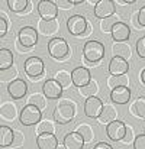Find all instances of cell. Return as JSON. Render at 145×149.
<instances>
[{"label": "cell", "mask_w": 145, "mask_h": 149, "mask_svg": "<svg viewBox=\"0 0 145 149\" xmlns=\"http://www.w3.org/2000/svg\"><path fill=\"white\" fill-rule=\"evenodd\" d=\"M74 119V106L68 100L60 101L54 109V122L58 125H68Z\"/></svg>", "instance_id": "obj_1"}, {"label": "cell", "mask_w": 145, "mask_h": 149, "mask_svg": "<svg viewBox=\"0 0 145 149\" xmlns=\"http://www.w3.org/2000/svg\"><path fill=\"white\" fill-rule=\"evenodd\" d=\"M83 55L89 62H99L104 56V45L100 41H87L83 47Z\"/></svg>", "instance_id": "obj_2"}, {"label": "cell", "mask_w": 145, "mask_h": 149, "mask_svg": "<svg viewBox=\"0 0 145 149\" xmlns=\"http://www.w3.org/2000/svg\"><path fill=\"white\" fill-rule=\"evenodd\" d=\"M42 119V113L38 107L35 106H31V104H26L20 113H19V120L23 126H34V125H38Z\"/></svg>", "instance_id": "obj_3"}, {"label": "cell", "mask_w": 145, "mask_h": 149, "mask_svg": "<svg viewBox=\"0 0 145 149\" xmlns=\"http://www.w3.org/2000/svg\"><path fill=\"white\" fill-rule=\"evenodd\" d=\"M23 70L28 77H31L32 80H38V77H41L44 74L45 65L39 56H29L23 64Z\"/></svg>", "instance_id": "obj_4"}, {"label": "cell", "mask_w": 145, "mask_h": 149, "mask_svg": "<svg viewBox=\"0 0 145 149\" xmlns=\"http://www.w3.org/2000/svg\"><path fill=\"white\" fill-rule=\"evenodd\" d=\"M87 20L84 16L81 15H73L67 19V29L71 35L74 36H81V35H86V31H87Z\"/></svg>", "instance_id": "obj_5"}, {"label": "cell", "mask_w": 145, "mask_h": 149, "mask_svg": "<svg viewBox=\"0 0 145 149\" xmlns=\"http://www.w3.org/2000/svg\"><path fill=\"white\" fill-rule=\"evenodd\" d=\"M18 41L23 48H32L38 44V31L34 26H23L18 32Z\"/></svg>", "instance_id": "obj_6"}, {"label": "cell", "mask_w": 145, "mask_h": 149, "mask_svg": "<svg viewBox=\"0 0 145 149\" xmlns=\"http://www.w3.org/2000/svg\"><path fill=\"white\" fill-rule=\"evenodd\" d=\"M48 52L49 55L55 59H61L68 55L70 47L64 38H52L48 42Z\"/></svg>", "instance_id": "obj_7"}, {"label": "cell", "mask_w": 145, "mask_h": 149, "mask_svg": "<svg viewBox=\"0 0 145 149\" xmlns=\"http://www.w3.org/2000/svg\"><path fill=\"white\" fill-rule=\"evenodd\" d=\"M125 133H126V125L118 119L106 125V135L113 142H120L125 138Z\"/></svg>", "instance_id": "obj_8"}, {"label": "cell", "mask_w": 145, "mask_h": 149, "mask_svg": "<svg viewBox=\"0 0 145 149\" xmlns=\"http://www.w3.org/2000/svg\"><path fill=\"white\" fill-rule=\"evenodd\" d=\"M38 15L41 20H55L58 17V7L51 0H41L38 3Z\"/></svg>", "instance_id": "obj_9"}, {"label": "cell", "mask_w": 145, "mask_h": 149, "mask_svg": "<svg viewBox=\"0 0 145 149\" xmlns=\"http://www.w3.org/2000/svg\"><path fill=\"white\" fill-rule=\"evenodd\" d=\"M115 1L113 0H99L96 1L95 4V9H93V13L96 16L97 19H107L110 16L115 15Z\"/></svg>", "instance_id": "obj_10"}, {"label": "cell", "mask_w": 145, "mask_h": 149, "mask_svg": "<svg viewBox=\"0 0 145 149\" xmlns=\"http://www.w3.org/2000/svg\"><path fill=\"white\" fill-rule=\"evenodd\" d=\"M90 81H92V75H90V71H89L86 67H76V68L71 71V83H73L76 87L83 88V87H86Z\"/></svg>", "instance_id": "obj_11"}, {"label": "cell", "mask_w": 145, "mask_h": 149, "mask_svg": "<svg viewBox=\"0 0 145 149\" xmlns=\"http://www.w3.org/2000/svg\"><path fill=\"white\" fill-rule=\"evenodd\" d=\"M107 70H109V74L112 77H120V75H125L129 71V62L123 58L113 56L109 62Z\"/></svg>", "instance_id": "obj_12"}, {"label": "cell", "mask_w": 145, "mask_h": 149, "mask_svg": "<svg viewBox=\"0 0 145 149\" xmlns=\"http://www.w3.org/2000/svg\"><path fill=\"white\" fill-rule=\"evenodd\" d=\"M7 93L13 100H20L23 99L28 93V84L26 81H23L22 78H16L12 83H9L7 86Z\"/></svg>", "instance_id": "obj_13"}, {"label": "cell", "mask_w": 145, "mask_h": 149, "mask_svg": "<svg viewBox=\"0 0 145 149\" xmlns=\"http://www.w3.org/2000/svg\"><path fill=\"white\" fill-rule=\"evenodd\" d=\"M103 106H104L103 101L99 99V97H96V96L89 97V99H86V101H84V113L90 119H97L100 116L102 110H103Z\"/></svg>", "instance_id": "obj_14"}, {"label": "cell", "mask_w": 145, "mask_h": 149, "mask_svg": "<svg viewBox=\"0 0 145 149\" xmlns=\"http://www.w3.org/2000/svg\"><path fill=\"white\" fill-rule=\"evenodd\" d=\"M42 94L47 100H58L62 96V87L54 78H48L42 84Z\"/></svg>", "instance_id": "obj_15"}, {"label": "cell", "mask_w": 145, "mask_h": 149, "mask_svg": "<svg viewBox=\"0 0 145 149\" xmlns=\"http://www.w3.org/2000/svg\"><path fill=\"white\" fill-rule=\"evenodd\" d=\"M110 35H112V39L115 42H126L129 39V36H131V29H129V26L126 23L118 22L110 29Z\"/></svg>", "instance_id": "obj_16"}, {"label": "cell", "mask_w": 145, "mask_h": 149, "mask_svg": "<svg viewBox=\"0 0 145 149\" xmlns=\"http://www.w3.org/2000/svg\"><path fill=\"white\" fill-rule=\"evenodd\" d=\"M36 146L38 149H57L58 139L54 133H42L36 136Z\"/></svg>", "instance_id": "obj_17"}, {"label": "cell", "mask_w": 145, "mask_h": 149, "mask_svg": "<svg viewBox=\"0 0 145 149\" xmlns=\"http://www.w3.org/2000/svg\"><path fill=\"white\" fill-rule=\"evenodd\" d=\"M110 100L115 104H126L131 100L129 87H116L110 91Z\"/></svg>", "instance_id": "obj_18"}, {"label": "cell", "mask_w": 145, "mask_h": 149, "mask_svg": "<svg viewBox=\"0 0 145 149\" xmlns=\"http://www.w3.org/2000/svg\"><path fill=\"white\" fill-rule=\"evenodd\" d=\"M62 146L65 149H83L84 146V141L81 139V136L76 132H70L64 136L62 141Z\"/></svg>", "instance_id": "obj_19"}, {"label": "cell", "mask_w": 145, "mask_h": 149, "mask_svg": "<svg viewBox=\"0 0 145 149\" xmlns=\"http://www.w3.org/2000/svg\"><path fill=\"white\" fill-rule=\"evenodd\" d=\"M18 116V107L13 101H4L0 104V117L4 120H15Z\"/></svg>", "instance_id": "obj_20"}, {"label": "cell", "mask_w": 145, "mask_h": 149, "mask_svg": "<svg viewBox=\"0 0 145 149\" xmlns=\"http://www.w3.org/2000/svg\"><path fill=\"white\" fill-rule=\"evenodd\" d=\"M116 116H118L116 109H115L112 104H104V106H103V110H102V113H100V116L97 117V120H99L102 125H107V123L116 120Z\"/></svg>", "instance_id": "obj_21"}, {"label": "cell", "mask_w": 145, "mask_h": 149, "mask_svg": "<svg viewBox=\"0 0 145 149\" xmlns=\"http://www.w3.org/2000/svg\"><path fill=\"white\" fill-rule=\"evenodd\" d=\"M13 138H15V130H12V127L1 125L0 126V148H9L13 143Z\"/></svg>", "instance_id": "obj_22"}, {"label": "cell", "mask_w": 145, "mask_h": 149, "mask_svg": "<svg viewBox=\"0 0 145 149\" xmlns=\"http://www.w3.org/2000/svg\"><path fill=\"white\" fill-rule=\"evenodd\" d=\"M60 29V22L55 20H39L38 23V32L44 33V35H52Z\"/></svg>", "instance_id": "obj_23"}, {"label": "cell", "mask_w": 145, "mask_h": 149, "mask_svg": "<svg viewBox=\"0 0 145 149\" xmlns=\"http://www.w3.org/2000/svg\"><path fill=\"white\" fill-rule=\"evenodd\" d=\"M113 55L115 56H119V58H123V59H129L131 58V55H132V51H131V47H129V44H125V42H116L115 45H113Z\"/></svg>", "instance_id": "obj_24"}, {"label": "cell", "mask_w": 145, "mask_h": 149, "mask_svg": "<svg viewBox=\"0 0 145 149\" xmlns=\"http://www.w3.org/2000/svg\"><path fill=\"white\" fill-rule=\"evenodd\" d=\"M74 132H76V133H78V135L81 136V139L84 141V143H86V142H92V141L95 139L93 127H92L90 125H87V123H80Z\"/></svg>", "instance_id": "obj_25"}, {"label": "cell", "mask_w": 145, "mask_h": 149, "mask_svg": "<svg viewBox=\"0 0 145 149\" xmlns=\"http://www.w3.org/2000/svg\"><path fill=\"white\" fill-rule=\"evenodd\" d=\"M13 65V52L7 48H0V71Z\"/></svg>", "instance_id": "obj_26"}, {"label": "cell", "mask_w": 145, "mask_h": 149, "mask_svg": "<svg viewBox=\"0 0 145 149\" xmlns=\"http://www.w3.org/2000/svg\"><path fill=\"white\" fill-rule=\"evenodd\" d=\"M54 80L64 88V87H70L73 83H71V72H68L67 70H60L55 72L54 75Z\"/></svg>", "instance_id": "obj_27"}, {"label": "cell", "mask_w": 145, "mask_h": 149, "mask_svg": "<svg viewBox=\"0 0 145 149\" xmlns=\"http://www.w3.org/2000/svg\"><path fill=\"white\" fill-rule=\"evenodd\" d=\"M55 132V125L52 120L49 119H41V122L36 125V133L42 135V133H54ZM55 135V133H54Z\"/></svg>", "instance_id": "obj_28"}, {"label": "cell", "mask_w": 145, "mask_h": 149, "mask_svg": "<svg viewBox=\"0 0 145 149\" xmlns=\"http://www.w3.org/2000/svg\"><path fill=\"white\" fill-rule=\"evenodd\" d=\"M131 111L134 116H137L139 119H145V96L137 99V101L131 107Z\"/></svg>", "instance_id": "obj_29"}, {"label": "cell", "mask_w": 145, "mask_h": 149, "mask_svg": "<svg viewBox=\"0 0 145 149\" xmlns=\"http://www.w3.org/2000/svg\"><path fill=\"white\" fill-rule=\"evenodd\" d=\"M129 84V78L126 75H120V77H109L107 78V86L109 88H116V87H128Z\"/></svg>", "instance_id": "obj_30"}, {"label": "cell", "mask_w": 145, "mask_h": 149, "mask_svg": "<svg viewBox=\"0 0 145 149\" xmlns=\"http://www.w3.org/2000/svg\"><path fill=\"white\" fill-rule=\"evenodd\" d=\"M97 91H99V86H97L96 80H92V81H90L86 87H83V88H80V90H78L80 96H83V97H86V99L96 96Z\"/></svg>", "instance_id": "obj_31"}, {"label": "cell", "mask_w": 145, "mask_h": 149, "mask_svg": "<svg viewBox=\"0 0 145 149\" xmlns=\"http://www.w3.org/2000/svg\"><path fill=\"white\" fill-rule=\"evenodd\" d=\"M28 104L35 106V107H38L39 110H42V109L47 107V99H45L44 94H41V93H35V94H32V96L28 99Z\"/></svg>", "instance_id": "obj_32"}, {"label": "cell", "mask_w": 145, "mask_h": 149, "mask_svg": "<svg viewBox=\"0 0 145 149\" xmlns=\"http://www.w3.org/2000/svg\"><path fill=\"white\" fill-rule=\"evenodd\" d=\"M29 1L28 0H7V6L12 12L15 13H22L28 7Z\"/></svg>", "instance_id": "obj_33"}, {"label": "cell", "mask_w": 145, "mask_h": 149, "mask_svg": "<svg viewBox=\"0 0 145 149\" xmlns=\"http://www.w3.org/2000/svg\"><path fill=\"white\" fill-rule=\"evenodd\" d=\"M18 78V68L15 67V65H12L10 68H7V70H3V71H0V81H13V80H16Z\"/></svg>", "instance_id": "obj_34"}, {"label": "cell", "mask_w": 145, "mask_h": 149, "mask_svg": "<svg viewBox=\"0 0 145 149\" xmlns=\"http://www.w3.org/2000/svg\"><path fill=\"white\" fill-rule=\"evenodd\" d=\"M118 22H120L119 20V17L118 16H110V17H107V19H103V20H100V29H102V32H109L110 33V29L113 28V25L115 23H118Z\"/></svg>", "instance_id": "obj_35"}, {"label": "cell", "mask_w": 145, "mask_h": 149, "mask_svg": "<svg viewBox=\"0 0 145 149\" xmlns=\"http://www.w3.org/2000/svg\"><path fill=\"white\" fill-rule=\"evenodd\" d=\"M7 20H9V19H7L3 13H0V38H3V36L7 33V29H9Z\"/></svg>", "instance_id": "obj_36"}, {"label": "cell", "mask_w": 145, "mask_h": 149, "mask_svg": "<svg viewBox=\"0 0 145 149\" xmlns=\"http://www.w3.org/2000/svg\"><path fill=\"white\" fill-rule=\"evenodd\" d=\"M132 143H134V149H145V133L137 135Z\"/></svg>", "instance_id": "obj_37"}, {"label": "cell", "mask_w": 145, "mask_h": 149, "mask_svg": "<svg viewBox=\"0 0 145 149\" xmlns=\"http://www.w3.org/2000/svg\"><path fill=\"white\" fill-rule=\"evenodd\" d=\"M137 52L139 58H145V36L137 41Z\"/></svg>", "instance_id": "obj_38"}, {"label": "cell", "mask_w": 145, "mask_h": 149, "mask_svg": "<svg viewBox=\"0 0 145 149\" xmlns=\"http://www.w3.org/2000/svg\"><path fill=\"white\" fill-rule=\"evenodd\" d=\"M23 141H25L23 135H22L19 130H15V138H13V143H12V146H20V145L23 143Z\"/></svg>", "instance_id": "obj_39"}, {"label": "cell", "mask_w": 145, "mask_h": 149, "mask_svg": "<svg viewBox=\"0 0 145 149\" xmlns=\"http://www.w3.org/2000/svg\"><path fill=\"white\" fill-rule=\"evenodd\" d=\"M55 3V6L57 7H60V9H71L73 6H74V3L73 1H67V0H57V1H54Z\"/></svg>", "instance_id": "obj_40"}, {"label": "cell", "mask_w": 145, "mask_h": 149, "mask_svg": "<svg viewBox=\"0 0 145 149\" xmlns=\"http://www.w3.org/2000/svg\"><path fill=\"white\" fill-rule=\"evenodd\" d=\"M135 138H134V130H132V127H129V126H126V133H125V138L122 139V142H125V143H129L131 141H134Z\"/></svg>", "instance_id": "obj_41"}, {"label": "cell", "mask_w": 145, "mask_h": 149, "mask_svg": "<svg viewBox=\"0 0 145 149\" xmlns=\"http://www.w3.org/2000/svg\"><path fill=\"white\" fill-rule=\"evenodd\" d=\"M138 23L141 26H145V6H142L138 12Z\"/></svg>", "instance_id": "obj_42"}, {"label": "cell", "mask_w": 145, "mask_h": 149, "mask_svg": "<svg viewBox=\"0 0 145 149\" xmlns=\"http://www.w3.org/2000/svg\"><path fill=\"white\" fill-rule=\"evenodd\" d=\"M93 149H113L109 143H106V142H99V143H96L95 145V148Z\"/></svg>", "instance_id": "obj_43"}, {"label": "cell", "mask_w": 145, "mask_h": 149, "mask_svg": "<svg viewBox=\"0 0 145 149\" xmlns=\"http://www.w3.org/2000/svg\"><path fill=\"white\" fill-rule=\"evenodd\" d=\"M134 3H135L134 0H116L115 1V6L116 4H134Z\"/></svg>", "instance_id": "obj_44"}, {"label": "cell", "mask_w": 145, "mask_h": 149, "mask_svg": "<svg viewBox=\"0 0 145 149\" xmlns=\"http://www.w3.org/2000/svg\"><path fill=\"white\" fill-rule=\"evenodd\" d=\"M141 81H142V84L145 86V68L142 70V72H141Z\"/></svg>", "instance_id": "obj_45"}, {"label": "cell", "mask_w": 145, "mask_h": 149, "mask_svg": "<svg viewBox=\"0 0 145 149\" xmlns=\"http://www.w3.org/2000/svg\"><path fill=\"white\" fill-rule=\"evenodd\" d=\"M57 149H65V148H64V146H60V145H58V148H57Z\"/></svg>", "instance_id": "obj_46"}]
</instances>
